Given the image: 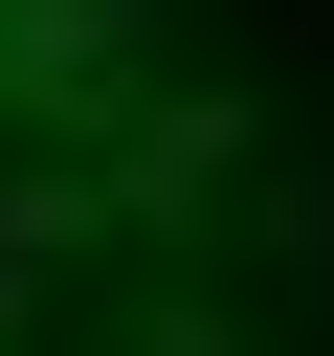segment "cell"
<instances>
[{
  "label": "cell",
  "mask_w": 334,
  "mask_h": 356,
  "mask_svg": "<svg viewBox=\"0 0 334 356\" xmlns=\"http://www.w3.org/2000/svg\"><path fill=\"white\" fill-rule=\"evenodd\" d=\"M134 89L111 0H0V356H156V245H134Z\"/></svg>",
  "instance_id": "6da1fadb"
}]
</instances>
